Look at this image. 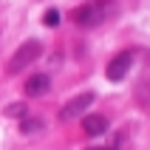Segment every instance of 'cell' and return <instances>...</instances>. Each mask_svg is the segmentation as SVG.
<instances>
[{"label": "cell", "mask_w": 150, "mask_h": 150, "mask_svg": "<svg viewBox=\"0 0 150 150\" xmlns=\"http://www.w3.org/2000/svg\"><path fill=\"white\" fill-rule=\"evenodd\" d=\"M42 127H45V125H42V119H28V116H25L23 122H20V130H23L25 136H31V133H40Z\"/></svg>", "instance_id": "52a82bcc"}, {"label": "cell", "mask_w": 150, "mask_h": 150, "mask_svg": "<svg viewBox=\"0 0 150 150\" xmlns=\"http://www.w3.org/2000/svg\"><path fill=\"white\" fill-rule=\"evenodd\" d=\"M23 88H25V96H45L51 91V79L45 74H34Z\"/></svg>", "instance_id": "5b68a950"}, {"label": "cell", "mask_w": 150, "mask_h": 150, "mask_svg": "<svg viewBox=\"0 0 150 150\" xmlns=\"http://www.w3.org/2000/svg\"><path fill=\"white\" fill-rule=\"evenodd\" d=\"M93 150H99V147H93Z\"/></svg>", "instance_id": "30bf717a"}, {"label": "cell", "mask_w": 150, "mask_h": 150, "mask_svg": "<svg viewBox=\"0 0 150 150\" xmlns=\"http://www.w3.org/2000/svg\"><path fill=\"white\" fill-rule=\"evenodd\" d=\"M6 116H14V119H25V105L23 102H11L6 108Z\"/></svg>", "instance_id": "ba28073f"}, {"label": "cell", "mask_w": 150, "mask_h": 150, "mask_svg": "<svg viewBox=\"0 0 150 150\" xmlns=\"http://www.w3.org/2000/svg\"><path fill=\"white\" fill-rule=\"evenodd\" d=\"M82 130L88 136H102L105 130H108V119L102 116V113H91V116L82 119Z\"/></svg>", "instance_id": "8992f818"}, {"label": "cell", "mask_w": 150, "mask_h": 150, "mask_svg": "<svg viewBox=\"0 0 150 150\" xmlns=\"http://www.w3.org/2000/svg\"><path fill=\"white\" fill-rule=\"evenodd\" d=\"M130 65H133V54H130V51H122V54H116V57L108 62L105 74H108L110 82H122V79H125V74L130 71Z\"/></svg>", "instance_id": "3957f363"}, {"label": "cell", "mask_w": 150, "mask_h": 150, "mask_svg": "<svg viewBox=\"0 0 150 150\" xmlns=\"http://www.w3.org/2000/svg\"><path fill=\"white\" fill-rule=\"evenodd\" d=\"M40 54H42L40 40H25L23 45H20V48L11 54V59H8V74H17V71L28 68L34 59H40Z\"/></svg>", "instance_id": "6da1fadb"}, {"label": "cell", "mask_w": 150, "mask_h": 150, "mask_svg": "<svg viewBox=\"0 0 150 150\" xmlns=\"http://www.w3.org/2000/svg\"><path fill=\"white\" fill-rule=\"evenodd\" d=\"M93 99H96V96H93L91 91H85V93H79V96H74V99L68 102L65 108L59 110V122H71V119L82 116L85 110H88V108L93 105Z\"/></svg>", "instance_id": "7a4b0ae2"}, {"label": "cell", "mask_w": 150, "mask_h": 150, "mask_svg": "<svg viewBox=\"0 0 150 150\" xmlns=\"http://www.w3.org/2000/svg\"><path fill=\"white\" fill-rule=\"evenodd\" d=\"M102 20H105V8L102 6H79V8H74V23L85 25V28L99 25Z\"/></svg>", "instance_id": "277c9868"}, {"label": "cell", "mask_w": 150, "mask_h": 150, "mask_svg": "<svg viewBox=\"0 0 150 150\" xmlns=\"http://www.w3.org/2000/svg\"><path fill=\"white\" fill-rule=\"evenodd\" d=\"M42 23L48 25V28L59 25V11H57V8H48V11H45V17H42Z\"/></svg>", "instance_id": "9c48e42d"}]
</instances>
